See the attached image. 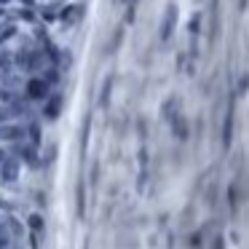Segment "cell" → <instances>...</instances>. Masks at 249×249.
Returning <instances> with one entry per match:
<instances>
[{"label": "cell", "instance_id": "obj_7", "mask_svg": "<svg viewBox=\"0 0 249 249\" xmlns=\"http://www.w3.org/2000/svg\"><path fill=\"white\" fill-rule=\"evenodd\" d=\"M0 249H11V233H8V222L0 225Z\"/></svg>", "mask_w": 249, "mask_h": 249}, {"label": "cell", "instance_id": "obj_10", "mask_svg": "<svg viewBox=\"0 0 249 249\" xmlns=\"http://www.w3.org/2000/svg\"><path fill=\"white\" fill-rule=\"evenodd\" d=\"M22 156H24V161H33V163H35V158H38L35 145H24V147H22Z\"/></svg>", "mask_w": 249, "mask_h": 249}, {"label": "cell", "instance_id": "obj_3", "mask_svg": "<svg viewBox=\"0 0 249 249\" xmlns=\"http://www.w3.org/2000/svg\"><path fill=\"white\" fill-rule=\"evenodd\" d=\"M19 179V161L14 156H8L6 161H3V166H0V182L3 185H11Z\"/></svg>", "mask_w": 249, "mask_h": 249}, {"label": "cell", "instance_id": "obj_15", "mask_svg": "<svg viewBox=\"0 0 249 249\" xmlns=\"http://www.w3.org/2000/svg\"><path fill=\"white\" fill-rule=\"evenodd\" d=\"M6 158H8V153H6V147L0 145V166H3V161H6Z\"/></svg>", "mask_w": 249, "mask_h": 249}, {"label": "cell", "instance_id": "obj_12", "mask_svg": "<svg viewBox=\"0 0 249 249\" xmlns=\"http://www.w3.org/2000/svg\"><path fill=\"white\" fill-rule=\"evenodd\" d=\"M30 228H35V231H40V228H43V220H40L38 214H33V217H30Z\"/></svg>", "mask_w": 249, "mask_h": 249}, {"label": "cell", "instance_id": "obj_2", "mask_svg": "<svg viewBox=\"0 0 249 249\" xmlns=\"http://www.w3.org/2000/svg\"><path fill=\"white\" fill-rule=\"evenodd\" d=\"M49 86H51V83L46 81V78H30V81L24 83V91H27L30 99H46Z\"/></svg>", "mask_w": 249, "mask_h": 249}, {"label": "cell", "instance_id": "obj_11", "mask_svg": "<svg viewBox=\"0 0 249 249\" xmlns=\"http://www.w3.org/2000/svg\"><path fill=\"white\" fill-rule=\"evenodd\" d=\"M8 225H11V231H14V236H22V225H19L14 217H8Z\"/></svg>", "mask_w": 249, "mask_h": 249}, {"label": "cell", "instance_id": "obj_5", "mask_svg": "<svg viewBox=\"0 0 249 249\" xmlns=\"http://www.w3.org/2000/svg\"><path fill=\"white\" fill-rule=\"evenodd\" d=\"M59 110H62V97H59V94H54V97H51L49 102H46L43 115H46V118H51V121H54L56 115H59Z\"/></svg>", "mask_w": 249, "mask_h": 249}, {"label": "cell", "instance_id": "obj_13", "mask_svg": "<svg viewBox=\"0 0 249 249\" xmlns=\"http://www.w3.org/2000/svg\"><path fill=\"white\" fill-rule=\"evenodd\" d=\"M46 81H49V83H56V81H59V72H56V70H46Z\"/></svg>", "mask_w": 249, "mask_h": 249}, {"label": "cell", "instance_id": "obj_6", "mask_svg": "<svg viewBox=\"0 0 249 249\" xmlns=\"http://www.w3.org/2000/svg\"><path fill=\"white\" fill-rule=\"evenodd\" d=\"M174 19H177V11L174 8H169L166 11V19H163V27H161V38L166 40L169 35H172V30H174Z\"/></svg>", "mask_w": 249, "mask_h": 249}, {"label": "cell", "instance_id": "obj_4", "mask_svg": "<svg viewBox=\"0 0 249 249\" xmlns=\"http://www.w3.org/2000/svg\"><path fill=\"white\" fill-rule=\"evenodd\" d=\"M24 134H27V129L24 126H19V124H0V140L3 142H19V140H24Z\"/></svg>", "mask_w": 249, "mask_h": 249}, {"label": "cell", "instance_id": "obj_1", "mask_svg": "<svg viewBox=\"0 0 249 249\" xmlns=\"http://www.w3.org/2000/svg\"><path fill=\"white\" fill-rule=\"evenodd\" d=\"M43 59H46L43 51H38V49H22V51H17V56H14V65H19L24 72H35V70H40Z\"/></svg>", "mask_w": 249, "mask_h": 249}, {"label": "cell", "instance_id": "obj_8", "mask_svg": "<svg viewBox=\"0 0 249 249\" xmlns=\"http://www.w3.org/2000/svg\"><path fill=\"white\" fill-rule=\"evenodd\" d=\"M11 65H14V56L8 54V51H3V49H0V70H8Z\"/></svg>", "mask_w": 249, "mask_h": 249}, {"label": "cell", "instance_id": "obj_14", "mask_svg": "<svg viewBox=\"0 0 249 249\" xmlns=\"http://www.w3.org/2000/svg\"><path fill=\"white\" fill-rule=\"evenodd\" d=\"M14 35H17V27H6V33H3V40L14 38Z\"/></svg>", "mask_w": 249, "mask_h": 249}, {"label": "cell", "instance_id": "obj_9", "mask_svg": "<svg viewBox=\"0 0 249 249\" xmlns=\"http://www.w3.org/2000/svg\"><path fill=\"white\" fill-rule=\"evenodd\" d=\"M174 134H177L179 140H185V137H188V129H185V121H182V118L174 121Z\"/></svg>", "mask_w": 249, "mask_h": 249}, {"label": "cell", "instance_id": "obj_16", "mask_svg": "<svg viewBox=\"0 0 249 249\" xmlns=\"http://www.w3.org/2000/svg\"><path fill=\"white\" fill-rule=\"evenodd\" d=\"M0 206H3V201H0Z\"/></svg>", "mask_w": 249, "mask_h": 249}]
</instances>
